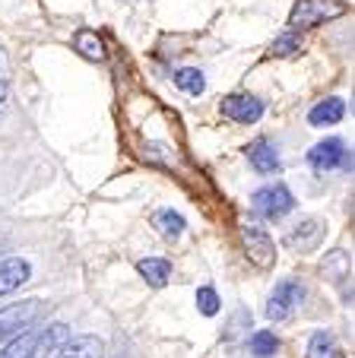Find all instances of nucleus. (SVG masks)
<instances>
[{"mask_svg": "<svg viewBox=\"0 0 355 358\" xmlns=\"http://www.w3.org/2000/svg\"><path fill=\"white\" fill-rule=\"evenodd\" d=\"M67 336H70V327H64V324L45 327V333H39V339H35L32 358H54L57 355V349L67 343Z\"/></svg>", "mask_w": 355, "mask_h": 358, "instance_id": "nucleus-12", "label": "nucleus"}, {"mask_svg": "<svg viewBox=\"0 0 355 358\" xmlns=\"http://www.w3.org/2000/svg\"><path fill=\"white\" fill-rule=\"evenodd\" d=\"M219 108L222 117H228L235 124H254L263 115V101L254 99V95H225Z\"/></svg>", "mask_w": 355, "mask_h": 358, "instance_id": "nucleus-7", "label": "nucleus"}, {"mask_svg": "<svg viewBox=\"0 0 355 358\" xmlns=\"http://www.w3.org/2000/svg\"><path fill=\"white\" fill-rule=\"evenodd\" d=\"M242 238H244V254L257 270H273L276 266V244L270 238L267 229L260 225H242Z\"/></svg>", "mask_w": 355, "mask_h": 358, "instance_id": "nucleus-3", "label": "nucleus"}, {"mask_svg": "<svg viewBox=\"0 0 355 358\" xmlns=\"http://www.w3.org/2000/svg\"><path fill=\"white\" fill-rule=\"evenodd\" d=\"M222 308L219 295H216L213 285H203V289H197V311L203 314V317H216Z\"/></svg>", "mask_w": 355, "mask_h": 358, "instance_id": "nucleus-21", "label": "nucleus"}, {"mask_svg": "<svg viewBox=\"0 0 355 358\" xmlns=\"http://www.w3.org/2000/svg\"><path fill=\"white\" fill-rule=\"evenodd\" d=\"M248 162L260 175H273V171H279V152H276V146L270 140H254L248 146Z\"/></svg>", "mask_w": 355, "mask_h": 358, "instance_id": "nucleus-11", "label": "nucleus"}, {"mask_svg": "<svg viewBox=\"0 0 355 358\" xmlns=\"http://www.w3.org/2000/svg\"><path fill=\"white\" fill-rule=\"evenodd\" d=\"M302 295H305V289L295 282V279H282V282L273 289V295H270L267 317L273 320V324H279V320H288L295 314V308L302 304Z\"/></svg>", "mask_w": 355, "mask_h": 358, "instance_id": "nucleus-6", "label": "nucleus"}, {"mask_svg": "<svg viewBox=\"0 0 355 358\" xmlns=\"http://www.w3.org/2000/svg\"><path fill=\"white\" fill-rule=\"evenodd\" d=\"M321 238H323V222L321 219H305L298 229H292L286 235V244L295 250V254H308V250L317 248Z\"/></svg>", "mask_w": 355, "mask_h": 358, "instance_id": "nucleus-8", "label": "nucleus"}, {"mask_svg": "<svg viewBox=\"0 0 355 358\" xmlns=\"http://www.w3.org/2000/svg\"><path fill=\"white\" fill-rule=\"evenodd\" d=\"M342 115H346V101L340 95H330V99L317 101L314 108L308 111V124L311 127H333V124L342 121Z\"/></svg>", "mask_w": 355, "mask_h": 358, "instance_id": "nucleus-10", "label": "nucleus"}, {"mask_svg": "<svg viewBox=\"0 0 355 358\" xmlns=\"http://www.w3.org/2000/svg\"><path fill=\"white\" fill-rule=\"evenodd\" d=\"M251 203H254V210L260 213L263 219H279V216H286V213L295 210V196H292V190H288L286 184H270V187H260Z\"/></svg>", "mask_w": 355, "mask_h": 358, "instance_id": "nucleus-4", "label": "nucleus"}, {"mask_svg": "<svg viewBox=\"0 0 355 358\" xmlns=\"http://www.w3.org/2000/svg\"><path fill=\"white\" fill-rule=\"evenodd\" d=\"M342 3L340 0H298L292 7V16H288V22H292L295 29H311V26H321V22H330L336 20V16H342Z\"/></svg>", "mask_w": 355, "mask_h": 358, "instance_id": "nucleus-1", "label": "nucleus"}, {"mask_svg": "<svg viewBox=\"0 0 355 358\" xmlns=\"http://www.w3.org/2000/svg\"><path fill=\"white\" fill-rule=\"evenodd\" d=\"M305 358H342V349H340V343L333 339V333L317 330L314 336H311L308 355H305Z\"/></svg>", "mask_w": 355, "mask_h": 358, "instance_id": "nucleus-16", "label": "nucleus"}, {"mask_svg": "<svg viewBox=\"0 0 355 358\" xmlns=\"http://www.w3.org/2000/svg\"><path fill=\"white\" fill-rule=\"evenodd\" d=\"M102 349H105V343L99 336L83 333V336H67V343L57 349L54 358H102Z\"/></svg>", "mask_w": 355, "mask_h": 358, "instance_id": "nucleus-9", "label": "nucleus"}, {"mask_svg": "<svg viewBox=\"0 0 355 358\" xmlns=\"http://www.w3.org/2000/svg\"><path fill=\"white\" fill-rule=\"evenodd\" d=\"M35 339H39V333H35L32 327H26L22 333H16V339L7 345V349L0 352V358H32Z\"/></svg>", "mask_w": 355, "mask_h": 358, "instance_id": "nucleus-18", "label": "nucleus"}, {"mask_svg": "<svg viewBox=\"0 0 355 358\" xmlns=\"http://www.w3.org/2000/svg\"><path fill=\"white\" fill-rule=\"evenodd\" d=\"M308 162H311V169H317V171H333V169H352V152L346 149V143L342 140H323V143H317L314 149L308 152Z\"/></svg>", "mask_w": 355, "mask_h": 358, "instance_id": "nucleus-5", "label": "nucleus"}, {"mask_svg": "<svg viewBox=\"0 0 355 358\" xmlns=\"http://www.w3.org/2000/svg\"><path fill=\"white\" fill-rule=\"evenodd\" d=\"M153 225L159 229V235L162 238H168V241H174V238H181V231H184V216L181 213H174V210H159L153 216Z\"/></svg>", "mask_w": 355, "mask_h": 358, "instance_id": "nucleus-15", "label": "nucleus"}, {"mask_svg": "<svg viewBox=\"0 0 355 358\" xmlns=\"http://www.w3.org/2000/svg\"><path fill=\"white\" fill-rule=\"evenodd\" d=\"M74 48L80 51L86 61H95V64H102L105 61V45H102V38L95 32H89V29H83V32H76V38H74Z\"/></svg>", "mask_w": 355, "mask_h": 358, "instance_id": "nucleus-17", "label": "nucleus"}, {"mask_svg": "<svg viewBox=\"0 0 355 358\" xmlns=\"http://www.w3.org/2000/svg\"><path fill=\"white\" fill-rule=\"evenodd\" d=\"M298 48H302V38L288 32V35H279V38L273 41V48H270V51H273L276 57H286V55H295Z\"/></svg>", "mask_w": 355, "mask_h": 358, "instance_id": "nucleus-22", "label": "nucleus"}, {"mask_svg": "<svg viewBox=\"0 0 355 358\" xmlns=\"http://www.w3.org/2000/svg\"><path fill=\"white\" fill-rule=\"evenodd\" d=\"M137 270H140V276L146 279L153 289H162V285H168V279H172V264L162 257H146L137 264Z\"/></svg>", "mask_w": 355, "mask_h": 358, "instance_id": "nucleus-14", "label": "nucleus"}, {"mask_svg": "<svg viewBox=\"0 0 355 358\" xmlns=\"http://www.w3.org/2000/svg\"><path fill=\"white\" fill-rule=\"evenodd\" d=\"M7 99V83H0V101Z\"/></svg>", "mask_w": 355, "mask_h": 358, "instance_id": "nucleus-23", "label": "nucleus"}, {"mask_svg": "<svg viewBox=\"0 0 355 358\" xmlns=\"http://www.w3.org/2000/svg\"><path fill=\"white\" fill-rule=\"evenodd\" d=\"M276 349H279V339L273 336V330H260L251 336V352H254L257 358H270L276 355Z\"/></svg>", "mask_w": 355, "mask_h": 358, "instance_id": "nucleus-20", "label": "nucleus"}, {"mask_svg": "<svg viewBox=\"0 0 355 358\" xmlns=\"http://www.w3.org/2000/svg\"><path fill=\"white\" fill-rule=\"evenodd\" d=\"M41 311H45V301H39V298H26V301H16L10 308H4L0 311V339L16 336L26 327H32L41 317Z\"/></svg>", "mask_w": 355, "mask_h": 358, "instance_id": "nucleus-2", "label": "nucleus"}, {"mask_svg": "<svg viewBox=\"0 0 355 358\" xmlns=\"http://www.w3.org/2000/svg\"><path fill=\"white\" fill-rule=\"evenodd\" d=\"M29 273H32L29 270V260H22V257L4 260V264H0V298L20 289V285L29 279Z\"/></svg>", "mask_w": 355, "mask_h": 358, "instance_id": "nucleus-13", "label": "nucleus"}, {"mask_svg": "<svg viewBox=\"0 0 355 358\" xmlns=\"http://www.w3.org/2000/svg\"><path fill=\"white\" fill-rule=\"evenodd\" d=\"M174 86L181 89V92H188V95H200L203 89H207V76L194 67H184V70L174 73Z\"/></svg>", "mask_w": 355, "mask_h": 358, "instance_id": "nucleus-19", "label": "nucleus"}]
</instances>
